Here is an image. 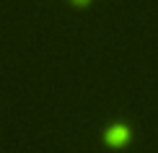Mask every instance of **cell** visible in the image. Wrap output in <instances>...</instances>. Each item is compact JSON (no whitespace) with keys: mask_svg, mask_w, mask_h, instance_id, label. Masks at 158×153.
<instances>
[{"mask_svg":"<svg viewBox=\"0 0 158 153\" xmlns=\"http://www.w3.org/2000/svg\"><path fill=\"white\" fill-rule=\"evenodd\" d=\"M130 138H132V130H130L127 125H122V122L111 125V127H106V132H104V140H106V145H111V148L127 145Z\"/></svg>","mask_w":158,"mask_h":153,"instance_id":"cell-1","label":"cell"},{"mask_svg":"<svg viewBox=\"0 0 158 153\" xmlns=\"http://www.w3.org/2000/svg\"><path fill=\"white\" fill-rule=\"evenodd\" d=\"M70 3H73V5H78V8H83V5H88L91 0H70Z\"/></svg>","mask_w":158,"mask_h":153,"instance_id":"cell-2","label":"cell"}]
</instances>
